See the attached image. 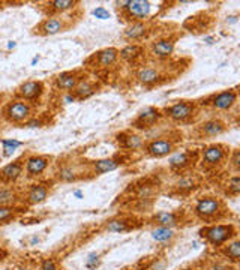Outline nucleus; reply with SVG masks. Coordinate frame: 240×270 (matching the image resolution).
I'll return each instance as SVG.
<instances>
[{"mask_svg": "<svg viewBox=\"0 0 240 270\" xmlns=\"http://www.w3.org/2000/svg\"><path fill=\"white\" fill-rule=\"evenodd\" d=\"M35 114L36 105L17 99L14 96L9 98L0 110V119L12 126H26V123L32 120Z\"/></svg>", "mask_w": 240, "mask_h": 270, "instance_id": "f257e3e1", "label": "nucleus"}, {"mask_svg": "<svg viewBox=\"0 0 240 270\" xmlns=\"http://www.w3.org/2000/svg\"><path fill=\"white\" fill-rule=\"evenodd\" d=\"M92 174L87 167V161L78 159H59L54 165L53 180L59 183H75L84 179H90Z\"/></svg>", "mask_w": 240, "mask_h": 270, "instance_id": "f03ea898", "label": "nucleus"}, {"mask_svg": "<svg viewBox=\"0 0 240 270\" xmlns=\"http://www.w3.org/2000/svg\"><path fill=\"white\" fill-rule=\"evenodd\" d=\"M164 119H168L173 123L177 125H188L192 123L200 113V105L198 101L194 99H177L173 101L171 104L164 105L162 108Z\"/></svg>", "mask_w": 240, "mask_h": 270, "instance_id": "7ed1b4c3", "label": "nucleus"}, {"mask_svg": "<svg viewBox=\"0 0 240 270\" xmlns=\"http://www.w3.org/2000/svg\"><path fill=\"white\" fill-rule=\"evenodd\" d=\"M231 149L224 143H212L200 150V167L204 173H216L227 165Z\"/></svg>", "mask_w": 240, "mask_h": 270, "instance_id": "20e7f679", "label": "nucleus"}, {"mask_svg": "<svg viewBox=\"0 0 240 270\" xmlns=\"http://www.w3.org/2000/svg\"><path fill=\"white\" fill-rule=\"evenodd\" d=\"M227 213V207L222 198L216 195H203L195 200L194 203V215L204 221V222H213L221 218H224Z\"/></svg>", "mask_w": 240, "mask_h": 270, "instance_id": "39448f33", "label": "nucleus"}, {"mask_svg": "<svg viewBox=\"0 0 240 270\" xmlns=\"http://www.w3.org/2000/svg\"><path fill=\"white\" fill-rule=\"evenodd\" d=\"M119 15L128 24L140 23L150 20L152 15V2L149 0H125V2H116Z\"/></svg>", "mask_w": 240, "mask_h": 270, "instance_id": "423d86ee", "label": "nucleus"}, {"mask_svg": "<svg viewBox=\"0 0 240 270\" xmlns=\"http://www.w3.org/2000/svg\"><path fill=\"white\" fill-rule=\"evenodd\" d=\"M179 143H182V135H177V137H173V135H162V137L146 140L143 152L149 158L161 159V158H167V156L173 155L176 152Z\"/></svg>", "mask_w": 240, "mask_h": 270, "instance_id": "0eeeda50", "label": "nucleus"}, {"mask_svg": "<svg viewBox=\"0 0 240 270\" xmlns=\"http://www.w3.org/2000/svg\"><path fill=\"white\" fill-rule=\"evenodd\" d=\"M239 101V90L237 87H230L225 90H221L218 93H212L203 102H198L200 108H210L216 113H228L231 111Z\"/></svg>", "mask_w": 240, "mask_h": 270, "instance_id": "6e6552de", "label": "nucleus"}, {"mask_svg": "<svg viewBox=\"0 0 240 270\" xmlns=\"http://www.w3.org/2000/svg\"><path fill=\"white\" fill-rule=\"evenodd\" d=\"M198 234L212 246L222 248L225 243L231 242L237 236V230L233 224H212L203 227Z\"/></svg>", "mask_w": 240, "mask_h": 270, "instance_id": "1a4fd4ad", "label": "nucleus"}, {"mask_svg": "<svg viewBox=\"0 0 240 270\" xmlns=\"http://www.w3.org/2000/svg\"><path fill=\"white\" fill-rule=\"evenodd\" d=\"M119 62V48L116 47H107L102 50L95 51L93 54H90L84 63L83 68L86 71H107L110 68H113L116 63Z\"/></svg>", "mask_w": 240, "mask_h": 270, "instance_id": "9d476101", "label": "nucleus"}, {"mask_svg": "<svg viewBox=\"0 0 240 270\" xmlns=\"http://www.w3.org/2000/svg\"><path fill=\"white\" fill-rule=\"evenodd\" d=\"M54 162L53 155L45 153H27L24 159V177L27 180L39 179Z\"/></svg>", "mask_w": 240, "mask_h": 270, "instance_id": "9b49d317", "label": "nucleus"}, {"mask_svg": "<svg viewBox=\"0 0 240 270\" xmlns=\"http://www.w3.org/2000/svg\"><path fill=\"white\" fill-rule=\"evenodd\" d=\"M54 180H38L30 183L24 191H21V203L26 206H38L44 203L51 194Z\"/></svg>", "mask_w": 240, "mask_h": 270, "instance_id": "f8f14e48", "label": "nucleus"}, {"mask_svg": "<svg viewBox=\"0 0 240 270\" xmlns=\"http://www.w3.org/2000/svg\"><path fill=\"white\" fill-rule=\"evenodd\" d=\"M72 26V21L65 17V15H59V17H44L33 29H32V35L45 38V36H54L57 33H62L65 30H68Z\"/></svg>", "mask_w": 240, "mask_h": 270, "instance_id": "ddd939ff", "label": "nucleus"}, {"mask_svg": "<svg viewBox=\"0 0 240 270\" xmlns=\"http://www.w3.org/2000/svg\"><path fill=\"white\" fill-rule=\"evenodd\" d=\"M45 90H47V87H45V83L42 80H26L15 87L12 96L36 105L44 98Z\"/></svg>", "mask_w": 240, "mask_h": 270, "instance_id": "4468645a", "label": "nucleus"}, {"mask_svg": "<svg viewBox=\"0 0 240 270\" xmlns=\"http://www.w3.org/2000/svg\"><path fill=\"white\" fill-rule=\"evenodd\" d=\"M164 120V114L162 110L159 107H153V105H147L144 108H141L137 116L132 119L131 122V128L134 131H147L155 128L156 125H159Z\"/></svg>", "mask_w": 240, "mask_h": 270, "instance_id": "2eb2a0df", "label": "nucleus"}, {"mask_svg": "<svg viewBox=\"0 0 240 270\" xmlns=\"http://www.w3.org/2000/svg\"><path fill=\"white\" fill-rule=\"evenodd\" d=\"M87 77H89V72L84 68H78V69H72V71H63V72L56 74L51 78V84L56 90L71 93L78 86V83Z\"/></svg>", "mask_w": 240, "mask_h": 270, "instance_id": "dca6fc26", "label": "nucleus"}, {"mask_svg": "<svg viewBox=\"0 0 240 270\" xmlns=\"http://www.w3.org/2000/svg\"><path fill=\"white\" fill-rule=\"evenodd\" d=\"M200 161V150H182V152H174L171 158L168 159V168L173 173H189L192 168L198 164Z\"/></svg>", "mask_w": 240, "mask_h": 270, "instance_id": "f3484780", "label": "nucleus"}, {"mask_svg": "<svg viewBox=\"0 0 240 270\" xmlns=\"http://www.w3.org/2000/svg\"><path fill=\"white\" fill-rule=\"evenodd\" d=\"M228 129V125L224 119L221 117H210L206 119L203 122H200L194 131L192 135L195 137V140H204V138H215L219 137V135L225 134Z\"/></svg>", "mask_w": 240, "mask_h": 270, "instance_id": "a211bd4d", "label": "nucleus"}, {"mask_svg": "<svg viewBox=\"0 0 240 270\" xmlns=\"http://www.w3.org/2000/svg\"><path fill=\"white\" fill-rule=\"evenodd\" d=\"M135 78L144 87H155L168 81V75L162 68L150 65H141L135 72Z\"/></svg>", "mask_w": 240, "mask_h": 270, "instance_id": "6ab92c4d", "label": "nucleus"}, {"mask_svg": "<svg viewBox=\"0 0 240 270\" xmlns=\"http://www.w3.org/2000/svg\"><path fill=\"white\" fill-rule=\"evenodd\" d=\"M132 192H134V200L141 206V207H149L155 198V195L159 191V185L158 182L152 180V179H143L135 185H131Z\"/></svg>", "mask_w": 240, "mask_h": 270, "instance_id": "aec40b11", "label": "nucleus"}, {"mask_svg": "<svg viewBox=\"0 0 240 270\" xmlns=\"http://www.w3.org/2000/svg\"><path fill=\"white\" fill-rule=\"evenodd\" d=\"M26 155L27 153L5 164L3 167H0V185H17V182L24 176Z\"/></svg>", "mask_w": 240, "mask_h": 270, "instance_id": "412c9836", "label": "nucleus"}, {"mask_svg": "<svg viewBox=\"0 0 240 270\" xmlns=\"http://www.w3.org/2000/svg\"><path fill=\"white\" fill-rule=\"evenodd\" d=\"M123 164H125V155L123 153L122 155H114V156H110V158H101V159L87 161V167H89V171H90L92 177L116 171L117 168H120Z\"/></svg>", "mask_w": 240, "mask_h": 270, "instance_id": "4be33fe9", "label": "nucleus"}, {"mask_svg": "<svg viewBox=\"0 0 240 270\" xmlns=\"http://www.w3.org/2000/svg\"><path fill=\"white\" fill-rule=\"evenodd\" d=\"M116 143L119 149L123 152H137V150H143L146 138L134 129H126L116 135Z\"/></svg>", "mask_w": 240, "mask_h": 270, "instance_id": "5701e85b", "label": "nucleus"}, {"mask_svg": "<svg viewBox=\"0 0 240 270\" xmlns=\"http://www.w3.org/2000/svg\"><path fill=\"white\" fill-rule=\"evenodd\" d=\"M203 183V176L197 173H183L179 179L171 185V194L174 195H189L197 191Z\"/></svg>", "mask_w": 240, "mask_h": 270, "instance_id": "b1692460", "label": "nucleus"}, {"mask_svg": "<svg viewBox=\"0 0 240 270\" xmlns=\"http://www.w3.org/2000/svg\"><path fill=\"white\" fill-rule=\"evenodd\" d=\"M39 5V9L45 17H59L77 9L80 2L78 0H47Z\"/></svg>", "mask_w": 240, "mask_h": 270, "instance_id": "393cba45", "label": "nucleus"}, {"mask_svg": "<svg viewBox=\"0 0 240 270\" xmlns=\"http://www.w3.org/2000/svg\"><path fill=\"white\" fill-rule=\"evenodd\" d=\"M146 53H147V48L144 44L131 42L119 50V60H123L134 66H141L143 60L146 59Z\"/></svg>", "mask_w": 240, "mask_h": 270, "instance_id": "a878e982", "label": "nucleus"}, {"mask_svg": "<svg viewBox=\"0 0 240 270\" xmlns=\"http://www.w3.org/2000/svg\"><path fill=\"white\" fill-rule=\"evenodd\" d=\"M176 41H177V36H161V38H156L155 41L150 42L149 45V51L153 57L156 59H168L173 56L174 50H176Z\"/></svg>", "mask_w": 240, "mask_h": 270, "instance_id": "bb28decb", "label": "nucleus"}, {"mask_svg": "<svg viewBox=\"0 0 240 270\" xmlns=\"http://www.w3.org/2000/svg\"><path fill=\"white\" fill-rule=\"evenodd\" d=\"M153 27L150 20L147 21H140V23H131L126 26V29L123 30V38L131 44V42H141L144 39L149 38V35L152 33Z\"/></svg>", "mask_w": 240, "mask_h": 270, "instance_id": "cd10ccee", "label": "nucleus"}, {"mask_svg": "<svg viewBox=\"0 0 240 270\" xmlns=\"http://www.w3.org/2000/svg\"><path fill=\"white\" fill-rule=\"evenodd\" d=\"M99 89H101V83L98 80H92L90 77H87L83 81H80L78 86L69 95L72 96L74 101H84L93 96Z\"/></svg>", "mask_w": 240, "mask_h": 270, "instance_id": "c85d7f7f", "label": "nucleus"}, {"mask_svg": "<svg viewBox=\"0 0 240 270\" xmlns=\"http://www.w3.org/2000/svg\"><path fill=\"white\" fill-rule=\"evenodd\" d=\"M140 224L134 221V218H113L105 222L104 228L111 233H126L138 228Z\"/></svg>", "mask_w": 240, "mask_h": 270, "instance_id": "c756f323", "label": "nucleus"}, {"mask_svg": "<svg viewBox=\"0 0 240 270\" xmlns=\"http://www.w3.org/2000/svg\"><path fill=\"white\" fill-rule=\"evenodd\" d=\"M21 203V189L15 185H0V206H17Z\"/></svg>", "mask_w": 240, "mask_h": 270, "instance_id": "7c9ffc66", "label": "nucleus"}, {"mask_svg": "<svg viewBox=\"0 0 240 270\" xmlns=\"http://www.w3.org/2000/svg\"><path fill=\"white\" fill-rule=\"evenodd\" d=\"M182 221V215L179 212H158L152 216V222H155L158 227H167L173 228Z\"/></svg>", "mask_w": 240, "mask_h": 270, "instance_id": "2f4dec72", "label": "nucleus"}, {"mask_svg": "<svg viewBox=\"0 0 240 270\" xmlns=\"http://www.w3.org/2000/svg\"><path fill=\"white\" fill-rule=\"evenodd\" d=\"M222 255L231 264H237L240 261V242H239L237 237L222 246Z\"/></svg>", "mask_w": 240, "mask_h": 270, "instance_id": "473e14b6", "label": "nucleus"}, {"mask_svg": "<svg viewBox=\"0 0 240 270\" xmlns=\"http://www.w3.org/2000/svg\"><path fill=\"white\" fill-rule=\"evenodd\" d=\"M20 213H23V209L18 206H0V225L14 221Z\"/></svg>", "mask_w": 240, "mask_h": 270, "instance_id": "72a5a7b5", "label": "nucleus"}, {"mask_svg": "<svg viewBox=\"0 0 240 270\" xmlns=\"http://www.w3.org/2000/svg\"><path fill=\"white\" fill-rule=\"evenodd\" d=\"M224 186H225L224 191L228 197H233V198L239 197V194H240V177H239V174L233 173V176L227 179Z\"/></svg>", "mask_w": 240, "mask_h": 270, "instance_id": "f704fd0d", "label": "nucleus"}, {"mask_svg": "<svg viewBox=\"0 0 240 270\" xmlns=\"http://www.w3.org/2000/svg\"><path fill=\"white\" fill-rule=\"evenodd\" d=\"M152 237L156 242H168L174 237V231L173 228H167V227H156L152 231Z\"/></svg>", "mask_w": 240, "mask_h": 270, "instance_id": "c9c22d12", "label": "nucleus"}, {"mask_svg": "<svg viewBox=\"0 0 240 270\" xmlns=\"http://www.w3.org/2000/svg\"><path fill=\"white\" fill-rule=\"evenodd\" d=\"M228 165H231L234 174H239V170H240V150L239 149H233L230 152V156H228Z\"/></svg>", "mask_w": 240, "mask_h": 270, "instance_id": "e433bc0d", "label": "nucleus"}, {"mask_svg": "<svg viewBox=\"0 0 240 270\" xmlns=\"http://www.w3.org/2000/svg\"><path fill=\"white\" fill-rule=\"evenodd\" d=\"M41 270H59V266L56 263V260L53 258H45L41 263Z\"/></svg>", "mask_w": 240, "mask_h": 270, "instance_id": "4c0bfd02", "label": "nucleus"}, {"mask_svg": "<svg viewBox=\"0 0 240 270\" xmlns=\"http://www.w3.org/2000/svg\"><path fill=\"white\" fill-rule=\"evenodd\" d=\"M93 15H95L96 18H101V20H105V18L110 17L108 11H107L105 8H96V9L93 11Z\"/></svg>", "mask_w": 240, "mask_h": 270, "instance_id": "58836bf2", "label": "nucleus"}, {"mask_svg": "<svg viewBox=\"0 0 240 270\" xmlns=\"http://www.w3.org/2000/svg\"><path fill=\"white\" fill-rule=\"evenodd\" d=\"M98 261H99L98 255H96V254H92V255H89V258H87V263H86V266H87V267H90V269H93V267H96Z\"/></svg>", "mask_w": 240, "mask_h": 270, "instance_id": "ea45409f", "label": "nucleus"}, {"mask_svg": "<svg viewBox=\"0 0 240 270\" xmlns=\"http://www.w3.org/2000/svg\"><path fill=\"white\" fill-rule=\"evenodd\" d=\"M206 270H231V269L225 264H221V263H212Z\"/></svg>", "mask_w": 240, "mask_h": 270, "instance_id": "a19ab883", "label": "nucleus"}, {"mask_svg": "<svg viewBox=\"0 0 240 270\" xmlns=\"http://www.w3.org/2000/svg\"><path fill=\"white\" fill-rule=\"evenodd\" d=\"M8 101V93L6 92H0V110H2L3 104Z\"/></svg>", "mask_w": 240, "mask_h": 270, "instance_id": "79ce46f5", "label": "nucleus"}, {"mask_svg": "<svg viewBox=\"0 0 240 270\" xmlns=\"http://www.w3.org/2000/svg\"><path fill=\"white\" fill-rule=\"evenodd\" d=\"M6 255H8V252H6L5 249H0V261H2Z\"/></svg>", "mask_w": 240, "mask_h": 270, "instance_id": "37998d69", "label": "nucleus"}, {"mask_svg": "<svg viewBox=\"0 0 240 270\" xmlns=\"http://www.w3.org/2000/svg\"><path fill=\"white\" fill-rule=\"evenodd\" d=\"M75 195H77L78 198H81V192H80V191H77V192H75Z\"/></svg>", "mask_w": 240, "mask_h": 270, "instance_id": "c03bdc74", "label": "nucleus"}, {"mask_svg": "<svg viewBox=\"0 0 240 270\" xmlns=\"http://www.w3.org/2000/svg\"><path fill=\"white\" fill-rule=\"evenodd\" d=\"M3 5H5V2H2V0H0V8H3Z\"/></svg>", "mask_w": 240, "mask_h": 270, "instance_id": "a18cd8bd", "label": "nucleus"}]
</instances>
